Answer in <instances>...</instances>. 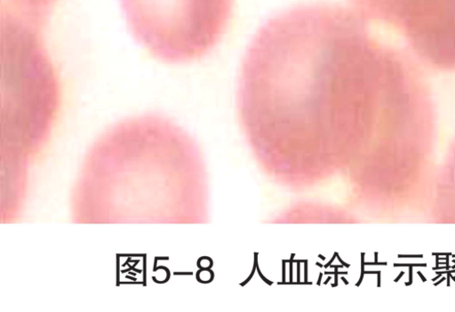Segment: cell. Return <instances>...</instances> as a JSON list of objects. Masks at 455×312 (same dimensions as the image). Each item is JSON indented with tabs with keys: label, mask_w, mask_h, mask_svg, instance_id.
<instances>
[{
	"label": "cell",
	"mask_w": 455,
	"mask_h": 312,
	"mask_svg": "<svg viewBox=\"0 0 455 312\" xmlns=\"http://www.w3.org/2000/svg\"><path fill=\"white\" fill-rule=\"evenodd\" d=\"M238 85L253 123L407 120L431 103L408 52L377 38L364 17L330 4L267 20L246 50Z\"/></svg>",
	"instance_id": "6da1fadb"
},
{
	"label": "cell",
	"mask_w": 455,
	"mask_h": 312,
	"mask_svg": "<svg viewBox=\"0 0 455 312\" xmlns=\"http://www.w3.org/2000/svg\"><path fill=\"white\" fill-rule=\"evenodd\" d=\"M135 39L169 64L200 59L220 42L234 0H120Z\"/></svg>",
	"instance_id": "7a4b0ae2"
},
{
	"label": "cell",
	"mask_w": 455,
	"mask_h": 312,
	"mask_svg": "<svg viewBox=\"0 0 455 312\" xmlns=\"http://www.w3.org/2000/svg\"><path fill=\"white\" fill-rule=\"evenodd\" d=\"M366 19L395 27L425 64L455 71V0H351Z\"/></svg>",
	"instance_id": "3957f363"
},
{
	"label": "cell",
	"mask_w": 455,
	"mask_h": 312,
	"mask_svg": "<svg viewBox=\"0 0 455 312\" xmlns=\"http://www.w3.org/2000/svg\"><path fill=\"white\" fill-rule=\"evenodd\" d=\"M57 0H4L3 9L40 25Z\"/></svg>",
	"instance_id": "277c9868"
}]
</instances>
